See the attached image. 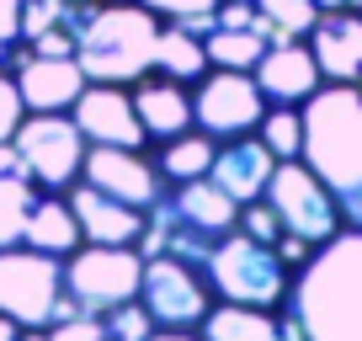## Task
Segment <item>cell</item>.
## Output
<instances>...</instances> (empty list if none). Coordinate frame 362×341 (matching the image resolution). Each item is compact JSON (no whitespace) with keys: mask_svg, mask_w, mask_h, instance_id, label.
Segmentation results:
<instances>
[{"mask_svg":"<svg viewBox=\"0 0 362 341\" xmlns=\"http://www.w3.org/2000/svg\"><path fill=\"white\" fill-rule=\"evenodd\" d=\"M304 160L336 197L346 229H362V86H320L304 102Z\"/></svg>","mask_w":362,"mask_h":341,"instance_id":"obj_1","label":"cell"},{"mask_svg":"<svg viewBox=\"0 0 362 341\" xmlns=\"http://www.w3.org/2000/svg\"><path fill=\"white\" fill-rule=\"evenodd\" d=\"M288 309L304 341H362V229H341L298 267Z\"/></svg>","mask_w":362,"mask_h":341,"instance_id":"obj_2","label":"cell"},{"mask_svg":"<svg viewBox=\"0 0 362 341\" xmlns=\"http://www.w3.org/2000/svg\"><path fill=\"white\" fill-rule=\"evenodd\" d=\"M75 33V59L86 80L102 86H134L155 69V43H160V16L139 0H90L69 11Z\"/></svg>","mask_w":362,"mask_h":341,"instance_id":"obj_3","label":"cell"},{"mask_svg":"<svg viewBox=\"0 0 362 341\" xmlns=\"http://www.w3.org/2000/svg\"><path fill=\"white\" fill-rule=\"evenodd\" d=\"M203 277H208V288H214V299L250 304V309H283L288 288H293V272L283 267L277 245L250 240L245 229H229V235L208 250Z\"/></svg>","mask_w":362,"mask_h":341,"instance_id":"obj_4","label":"cell"},{"mask_svg":"<svg viewBox=\"0 0 362 341\" xmlns=\"http://www.w3.org/2000/svg\"><path fill=\"white\" fill-rule=\"evenodd\" d=\"M0 315L27 330H48L54 320L75 315L64 294V262L33 245H0Z\"/></svg>","mask_w":362,"mask_h":341,"instance_id":"obj_5","label":"cell"},{"mask_svg":"<svg viewBox=\"0 0 362 341\" xmlns=\"http://www.w3.org/2000/svg\"><path fill=\"white\" fill-rule=\"evenodd\" d=\"M16 149V170H22L27 182L37 192H69L80 182V170H86V134H80L75 117L64 112H27L22 128L11 139Z\"/></svg>","mask_w":362,"mask_h":341,"instance_id":"obj_6","label":"cell"},{"mask_svg":"<svg viewBox=\"0 0 362 341\" xmlns=\"http://www.w3.org/2000/svg\"><path fill=\"white\" fill-rule=\"evenodd\" d=\"M139 283H144L139 245H96V240H86L64 262V294L86 315H107L123 299H139Z\"/></svg>","mask_w":362,"mask_h":341,"instance_id":"obj_7","label":"cell"},{"mask_svg":"<svg viewBox=\"0 0 362 341\" xmlns=\"http://www.w3.org/2000/svg\"><path fill=\"white\" fill-rule=\"evenodd\" d=\"M261 197L277 208L288 235H304L309 245H325V240H336L341 229H346L336 197L325 192V182H320L304 160H277V170H272V182H267Z\"/></svg>","mask_w":362,"mask_h":341,"instance_id":"obj_8","label":"cell"},{"mask_svg":"<svg viewBox=\"0 0 362 341\" xmlns=\"http://www.w3.org/2000/svg\"><path fill=\"white\" fill-rule=\"evenodd\" d=\"M267 96H261L256 75L250 69H218L208 64V75L197 80L192 91V123L203 128L208 139H240V134H256V123L267 117Z\"/></svg>","mask_w":362,"mask_h":341,"instance_id":"obj_9","label":"cell"},{"mask_svg":"<svg viewBox=\"0 0 362 341\" xmlns=\"http://www.w3.org/2000/svg\"><path fill=\"white\" fill-rule=\"evenodd\" d=\"M139 299L155 315V325H170V330H197L203 315L214 309V288H208L203 267L181 262V256H144Z\"/></svg>","mask_w":362,"mask_h":341,"instance_id":"obj_10","label":"cell"},{"mask_svg":"<svg viewBox=\"0 0 362 341\" xmlns=\"http://www.w3.org/2000/svg\"><path fill=\"white\" fill-rule=\"evenodd\" d=\"M69 112H75L86 144H117V149H144L149 144L144 123H139V107H134V91H123V86L86 80V91L75 96Z\"/></svg>","mask_w":362,"mask_h":341,"instance_id":"obj_11","label":"cell"},{"mask_svg":"<svg viewBox=\"0 0 362 341\" xmlns=\"http://www.w3.org/2000/svg\"><path fill=\"white\" fill-rule=\"evenodd\" d=\"M80 182L102 187L107 197H123V203H134V208H144V214H149V203L160 197V182H165V176H160V166H155V160H144L139 149L90 144Z\"/></svg>","mask_w":362,"mask_h":341,"instance_id":"obj_12","label":"cell"},{"mask_svg":"<svg viewBox=\"0 0 362 341\" xmlns=\"http://www.w3.org/2000/svg\"><path fill=\"white\" fill-rule=\"evenodd\" d=\"M261 86V96H267L272 107H304L309 96L325 86V75H320L315 54H309V43H298V37H283V43H267V54H261V64L250 69Z\"/></svg>","mask_w":362,"mask_h":341,"instance_id":"obj_13","label":"cell"},{"mask_svg":"<svg viewBox=\"0 0 362 341\" xmlns=\"http://www.w3.org/2000/svg\"><path fill=\"white\" fill-rule=\"evenodd\" d=\"M16 91H22L27 112H69L75 96L86 91V69L80 59H43L16 48Z\"/></svg>","mask_w":362,"mask_h":341,"instance_id":"obj_14","label":"cell"},{"mask_svg":"<svg viewBox=\"0 0 362 341\" xmlns=\"http://www.w3.org/2000/svg\"><path fill=\"white\" fill-rule=\"evenodd\" d=\"M69 208H75L80 219V235L96 240V245H139V235H144V208L123 203V197H107L102 187H90V182H75L69 187Z\"/></svg>","mask_w":362,"mask_h":341,"instance_id":"obj_15","label":"cell"},{"mask_svg":"<svg viewBox=\"0 0 362 341\" xmlns=\"http://www.w3.org/2000/svg\"><path fill=\"white\" fill-rule=\"evenodd\" d=\"M203 341H304V325L293 320V309H250V304H229L214 299V309L197 325Z\"/></svg>","mask_w":362,"mask_h":341,"instance_id":"obj_16","label":"cell"},{"mask_svg":"<svg viewBox=\"0 0 362 341\" xmlns=\"http://www.w3.org/2000/svg\"><path fill=\"white\" fill-rule=\"evenodd\" d=\"M309 54H315L325 80L357 86L362 80V11H351V6L320 11V22L309 27Z\"/></svg>","mask_w":362,"mask_h":341,"instance_id":"obj_17","label":"cell"},{"mask_svg":"<svg viewBox=\"0 0 362 341\" xmlns=\"http://www.w3.org/2000/svg\"><path fill=\"white\" fill-rule=\"evenodd\" d=\"M272 170H277V155H272V149L261 144L256 134H240V139H224V144L214 149V166H208V176H214V182L224 187L235 203H250V197L267 192Z\"/></svg>","mask_w":362,"mask_h":341,"instance_id":"obj_18","label":"cell"},{"mask_svg":"<svg viewBox=\"0 0 362 341\" xmlns=\"http://www.w3.org/2000/svg\"><path fill=\"white\" fill-rule=\"evenodd\" d=\"M134 107H139V123H144V134L155 139V144L197 128L192 123V91L170 75H155V69H149L144 80H134Z\"/></svg>","mask_w":362,"mask_h":341,"instance_id":"obj_19","label":"cell"},{"mask_svg":"<svg viewBox=\"0 0 362 341\" xmlns=\"http://www.w3.org/2000/svg\"><path fill=\"white\" fill-rule=\"evenodd\" d=\"M22 245L48 250V256H59V262H64L69 250L86 245V235H80V219H75V208H69L64 192H37L33 214H27V229H22Z\"/></svg>","mask_w":362,"mask_h":341,"instance_id":"obj_20","label":"cell"},{"mask_svg":"<svg viewBox=\"0 0 362 341\" xmlns=\"http://www.w3.org/2000/svg\"><path fill=\"white\" fill-rule=\"evenodd\" d=\"M155 75H170L181 80V86H192V80L208 75V48H203V33H192V27H160V43H155Z\"/></svg>","mask_w":362,"mask_h":341,"instance_id":"obj_21","label":"cell"},{"mask_svg":"<svg viewBox=\"0 0 362 341\" xmlns=\"http://www.w3.org/2000/svg\"><path fill=\"white\" fill-rule=\"evenodd\" d=\"M214 149H218V139L187 128V134H176V139L160 144L155 166H160V176H165L170 187H176V182H197V176H208V166H214Z\"/></svg>","mask_w":362,"mask_h":341,"instance_id":"obj_22","label":"cell"},{"mask_svg":"<svg viewBox=\"0 0 362 341\" xmlns=\"http://www.w3.org/2000/svg\"><path fill=\"white\" fill-rule=\"evenodd\" d=\"M267 43L272 37L256 33V27H214V33H203L208 64H218V69H256Z\"/></svg>","mask_w":362,"mask_h":341,"instance_id":"obj_23","label":"cell"},{"mask_svg":"<svg viewBox=\"0 0 362 341\" xmlns=\"http://www.w3.org/2000/svg\"><path fill=\"white\" fill-rule=\"evenodd\" d=\"M33 203H37V187L27 182L22 170H6V176H0V245H22Z\"/></svg>","mask_w":362,"mask_h":341,"instance_id":"obj_24","label":"cell"},{"mask_svg":"<svg viewBox=\"0 0 362 341\" xmlns=\"http://www.w3.org/2000/svg\"><path fill=\"white\" fill-rule=\"evenodd\" d=\"M256 139L277 160H298L304 155V107H267V117L256 123Z\"/></svg>","mask_w":362,"mask_h":341,"instance_id":"obj_25","label":"cell"},{"mask_svg":"<svg viewBox=\"0 0 362 341\" xmlns=\"http://www.w3.org/2000/svg\"><path fill=\"white\" fill-rule=\"evenodd\" d=\"M261 22L272 27V43L283 37H309V27L320 22V6L315 0H256Z\"/></svg>","mask_w":362,"mask_h":341,"instance_id":"obj_26","label":"cell"},{"mask_svg":"<svg viewBox=\"0 0 362 341\" xmlns=\"http://www.w3.org/2000/svg\"><path fill=\"white\" fill-rule=\"evenodd\" d=\"M102 325H107V341H144L155 330V315L144 309V299H123L102 315Z\"/></svg>","mask_w":362,"mask_h":341,"instance_id":"obj_27","label":"cell"},{"mask_svg":"<svg viewBox=\"0 0 362 341\" xmlns=\"http://www.w3.org/2000/svg\"><path fill=\"white\" fill-rule=\"evenodd\" d=\"M139 6H149L160 22H181L192 33H214V11H218V0H139Z\"/></svg>","mask_w":362,"mask_h":341,"instance_id":"obj_28","label":"cell"},{"mask_svg":"<svg viewBox=\"0 0 362 341\" xmlns=\"http://www.w3.org/2000/svg\"><path fill=\"white\" fill-rule=\"evenodd\" d=\"M250 240H267V245H277V235H283V219H277V208L267 203V197H250V203H240V224Z\"/></svg>","mask_w":362,"mask_h":341,"instance_id":"obj_29","label":"cell"},{"mask_svg":"<svg viewBox=\"0 0 362 341\" xmlns=\"http://www.w3.org/2000/svg\"><path fill=\"white\" fill-rule=\"evenodd\" d=\"M48 341H107V325H102V315L75 309V315H64V320L48 325Z\"/></svg>","mask_w":362,"mask_h":341,"instance_id":"obj_30","label":"cell"},{"mask_svg":"<svg viewBox=\"0 0 362 341\" xmlns=\"http://www.w3.org/2000/svg\"><path fill=\"white\" fill-rule=\"evenodd\" d=\"M22 117H27V102H22V91H16V75L0 69V144H11V139H16Z\"/></svg>","mask_w":362,"mask_h":341,"instance_id":"obj_31","label":"cell"},{"mask_svg":"<svg viewBox=\"0 0 362 341\" xmlns=\"http://www.w3.org/2000/svg\"><path fill=\"white\" fill-rule=\"evenodd\" d=\"M22 48V0H0V64Z\"/></svg>","mask_w":362,"mask_h":341,"instance_id":"obj_32","label":"cell"},{"mask_svg":"<svg viewBox=\"0 0 362 341\" xmlns=\"http://www.w3.org/2000/svg\"><path fill=\"white\" fill-rule=\"evenodd\" d=\"M27 54H43V59H75V33H69V27H48V33L27 37Z\"/></svg>","mask_w":362,"mask_h":341,"instance_id":"obj_33","label":"cell"},{"mask_svg":"<svg viewBox=\"0 0 362 341\" xmlns=\"http://www.w3.org/2000/svg\"><path fill=\"white\" fill-rule=\"evenodd\" d=\"M144 341H203V336H197V330H170V325H155Z\"/></svg>","mask_w":362,"mask_h":341,"instance_id":"obj_34","label":"cell"},{"mask_svg":"<svg viewBox=\"0 0 362 341\" xmlns=\"http://www.w3.org/2000/svg\"><path fill=\"white\" fill-rule=\"evenodd\" d=\"M27 336V325H16L11 315H0V341H22Z\"/></svg>","mask_w":362,"mask_h":341,"instance_id":"obj_35","label":"cell"},{"mask_svg":"<svg viewBox=\"0 0 362 341\" xmlns=\"http://www.w3.org/2000/svg\"><path fill=\"white\" fill-rule=\"evenodd\" d=\"M6 170H16V149L11 144H0V176H6Z\"/></svg>","mask_w":362,"mask_h":341,"instance_id":"obj_36","label":"cell"},{"mask_svg":"<svg viewBox=\"0 0 362 341\" xmlns=\"http://www.w3.org/2000/svg\"><path fill=\"white\" fill-rule=\"evenodd\" d=\"M320 11H341V6H346V0H315Z\"/></svg>","mask_w":362,"mask_h":341,"instance_id":"obj_37","label":"cell"},{"mask_svg":"<svg viewBox=\"0 0 362 341\" xmlns=\"http://www.w3.org/2000/svg\"><path fill=\"white\" fill-rule=\"evenodd\" d=\"M22 341H48V330H27V336Z\"/></svg>","mask_w":362,"mask_h":341,"instance_id":"obj_38","label":"cell"},{"mask_svg":"<svg viewBox=\"0 0 362 341\" xmlns=\"http://www.w3.org/2000/svg\"><path fill=\"white\" fill-rule=\"evenodd\" d=\"M59 6H69V11H75V6H90V0H59Z\"/></svg>","mask_w":362,"mask_h":341,"instance_id":"obj_39","label":"cell"},{"mask_svg":"<svg viewBox=\"0 0 362 341\" xmlns=\"http://www.w3.org/2000/svg\"><path fill=\"white\" fill-rule=\"evenodd\" d=\"M346 6H351V11H362V0H346Z\"/></svg>","mask_w":362,"mask_h":341,"instance_id":"obj_40","label":"cell"},{"mask_svg":"<svg viewBox=\"0 0 362 341\" xmlns=\"http://www.w3.org/2000/svg\"><path fill=\"white\" fill-rule=\"evenodd\" d=\"M357 86H362V80H357Z\"/></svg>","mask_w":362,"mask_h":341,"instance_id":"obj_41","label":"cell"}]
</instances>
